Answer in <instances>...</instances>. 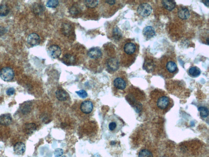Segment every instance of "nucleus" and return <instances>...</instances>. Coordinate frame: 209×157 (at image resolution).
<instances>
[{
	"label": "nucleus",
	"instance_id": "obj_30",
	"mask_svg": "<svg viewBox=\"0 0 209 157\" xmlns=\"http://www.w3.org/2000/svg\"><path fill=\"white\" fill-rule=\"evenodd\" d=\"M59 2L57 0H50L46 3V6L50 8H56L58 5Z\"/></svg>",
	"mask_w": 209,
	"mask_h": 157
},
{
	"label": "nucleus",
	"instance_id": "obj_1",
	"mask_svg": "<svg viewBox=\"0 0 209 157\" xmlns=\"http://www.w3.org/2000/svg\"><path fill=\"white\" fill-rule=\"evenodd\" d=\"M150 107L159 115H163L169 111L173 106L172 100L164 92L155 91L151 95Z\"/></svg>",
	"mask_w": 209,
	"mask_h": 157
},
{
	"label": "nucleus",
	"instance_id": "obj_35",
	"mask_svg": "<svg viewBox=\"0 0 209 157\" xmlns=\"http://www.w3.org/2000/svg\"><path fill=\"white\" fill-rule=\"evenodd\" d=\"M105 2L108 4L110 5H114L116 1H112V0H111V1L108 0V1H105Z\"/></svg>",
	"mask_w": 209,
	"mask_h": 157
},
{
	"label": "nucleus",
	"instance_id": "obj_38",
	"mask_svg": "<svg viewBox=\"0 0 209 157\" xmlns=\"http://www.w3.org/2000/svg\"></svg>",
	"mask_w": 209,
	"mask_h": 157
},
{
	"label": "nucleus",
	"instance_id": "obj_33",
	"mask_svg": "<svg viewBox=\"0 0 209 157\" xmlns=\"http://www.w3.org/2000/svg\"><path fill=\"white\" fill-rule=\"evenodd\" d=\"M63 154V150L61 149H57L54 152V155L56 157L61 156Z\"/></svg>",
	"mask_w": 209,
	"mask_h": 157
},
{
	"label": "nucleus",
	"instance_id": "obj_32",
	"mask_svg": "<svg viewBox=\"0 0 209 157\" xmlns=\"http://www.w3.org/2000/svg\"><path fill=\"white\" fill-rule=\"evenodd\" d=\"M79 97L83 99L85 98L87 96V93L85 90H81L76 92Z\"/></svg>",
	"mask_w": 209,
	"mask_h": 157
},
{
	"label": "nucleus",
	"instance_id": "obj_19",
	"mask_svg": "<svg viewBox=\"0 0 209 157\" xmlns=\"http://www.w3.org/2000/svg\"><path fill=\"white\" fill-rule=\"evenodd\" d=\"M56 98L60 101H65L67 99V93L62 89H59L56 93Z\"/></svg>",
	"mask_w": 209,
	"mask_h": 157
},
{
	"label": "nucleus",
	"instance_id": "obj_2",
	"mask_svg": "<svg viewBox=\"0 0 209 157\" xmlns=\"http://www.w3.org/2000/svg\"><path fill=\"white\" fill-rule=\"evenodd\" d=\"M123 126V122L119 118L114 117L109 121L108 129L111 132L117 133L121 129Z\"/></svg>",
	"mask_w": 209,
	"mask_h": 157
},
{
	"label": "nucleus",
	"instance_id": "obj_31",
	"mask_svg": "<svg viewBox=\"0 0 209 157\" xmlns=\"http://www.w3.org/2000/svg\"><path fill=\"white\" fill-rule=\"evenodd\" d=\"M63 33L65 35H68L71 32V27L70 25L68 24H64L63 26Z\"/></svg>",
	"mask_w": 209,
	"mask_h": 157
},
{
	"label": "nucleus",
	"instance_id": "obj_16",
	"mask_svg": "<svg viewBox=\"0 0 209 157\" xmlns=\"http://www.w3.org/2000/svg\"><path fill=\"white\" fill-rule=\"evenodd\" d=\"M32 104L30 102H25L20 105V109L23 114H26L30 112Z\"/></svg>",
	"mask_w": 209,
	"mask_h": 157
},
{
	"label": "nucleus",
	"instance_id": "obj_34",
	"mask_svg": "<svg viewBox=\"0 0 209 157\" xmlns=\"http://www.w3.org/2000/svg\"><path fill=\"white\" fill-rule=\"evenodd\" d=\"M15 92V89L14 88H10L7 89V91H6V94L7 95L11 96L14 94Z\"/></svg>",
	"mask_w": 209,
	"mask_h": 157
},
{
	"label": "nucleus",
	"instance_id": "obj_29",
	"mask_svg": "<svg viewBox=\"0 0 209 157\" xmlns=\"http://www.w3.org/2000/svg\"><path fill=\"white\" fill-rule=\"evenodd\" d=\"M81 11V8L79 6L77 5H75L70 9V12L73 15H76L80 13Z\"/></svg>",
	"mask_w": 209,
	"mask_h": 157
},
{
	"label": "nucleus",
	"instance_id": "obj_5",
	"mask_svg": "<svg viewBox=\"0 0 209 157\" xmlns=\"http://www.w3.org/2000/svg\"><path fill=\"white\" fill-rule=\"evenodd\" d=\"M94 108L93 103L90 100H85L81 103L80 109L82 113L86 115L90 114Z\"/></svg>",
	"mask_w": 209,
	"mask_h": 157
},
{
	"label": "nucleus",
	"instance_id": "obj_18",
	"mask_svg": "<svg viewBox=\"0 0 209 157\" xmlns=\"http://www.w3.org/2000/svg\"><path fill=\"white\" fill-rule=\"evenodd\" d=\"M45 8L44 6L39 3L34 4L32 7V10L34 13L37 15H40L43 13L45 11Z\"/></svg>",
	"mask_w": 209,
	"mask_h": 157
},
{
	"label": "nucleus",
	"instance_id": "obj_23",
	"mask_svg": "<svg viewBox=\"0 0 209 157\" xmlns=\"http://www.w3.org/2000/svg\"><path fill=\"white\" fill-rule=\"evenodd\" d=\"M201 70L196 67H192L189 70V73L192 77H197L201 74Z\"/></svg>",
	"mask_w": 209,
	"mask_h": 157
},
{
	"label": "nucleus",
	"instance_id": "obj_21",
	"mask_svg": "<svg viewBox=\"0 0 209 157\" xmlns=\"http://www.w3.org/2000/svg\"><path fill=\"white\" fill-rule=\"evenodd\" d=\"M36 130V126L34 123H29L25 126L24 131L28 134H31L33 133Z\"/></svg>",
	"mask_w": 209,
	"mask_h": 157
},
{
	"label": "nucleus",
	"instance_id": "obj_3",
	"mask_svg": "<svg viewBox=\"0 0 209 157\" xmlns=\"http://www.w3.org/2000/svg\"><path fill=\"white\" fill-rule=\"evenodd\" d=\"M0 76L4 81H11L14 78V72L10 68H3L0 72Z\"/></svg>",
	"mask_w": 209,
	"mask_h": 157
},
{
	"label": "nucleus",
	"instance_id": "obj_37",
	"mask_svg": "<svg viewBox=\"0 0 209 157\" xmlns=\"http://www.w3.org/2000/svg\"><path fill=\"white\" fill-rule=\"evenodd\" d=\"M62 157H66L65 156H62Z\"/></svg>",
	"mask_w": 209,
	"mask_h": 157
},
{
	"label": "nucleus",
	"instance_id": "obj_24",
	"mask_svg": "<svg viewBox=\"0 0 209 157\" xmlns=\"http://www.w3.org/2000/svg\"><path fill=\"white\" fill-rule=\"evenodd\" d=\"M84 4L87 7L93 8L97 7L99 4V1L97 0H85L84 1Z\"/></svg>",
	"mask_w": 209,
	"mask_h": 157
},
{
	"label": "nucleus",
	"instance_id": "obj_25",
	"mask_svg": "<svg viewBox=\"0 0 209 157\" xmlns=\"http://www.w3.org/2000/svg\"><path fill=\"white\" fill-rule=\"evenodd\" d=\"M9 9L6 5L2 4L0 5V16H7L9 13Z\"/></svg>",
	"mask_w": 209,
	"mask_h": 157
},
{
	"label": "nucleus",
	"instance_id": "obj_22",
	"mask_svg": "<svg viewBox=\"0 0 209 157\" xmlns=\"http://www.w3.org/2000/svg\"><path fill=\"white\" fill-rule=\"evenodd\" d=\"M166 68L167 71L171 73L176 72L177 68L176 63L172 61H169L167 63Z\"/></svg>",
	"mask_w": 209,
	"mask_h": 157
},
{
	"label": "nucleus",
	"instance_id": "obj_7",
	"mask_svg": "<svg viewBox=\"0 0 209 157\" xmlns=\"http://www.w3.org/2000/svg\"><path fill=\"white\" fill-rule=\"evenodd\" d=\"M40 39L38 35L36 33L31 34L28 38V43L32 47L36 46L40 44Z\"/></svg>",
	"mask_w": 209,
	"mask_h": 157
},
{
	"label": "nucleus",
	"instance_id": "obj_11",
	"mask_svg": "<svg viewBox=\"0 0 209 157\" xmlns=\"http://www.w3.org/2000/svg\"><path fill=\"white\" fill-rule=\"evenodd\" d=\"M13 150L17 155L23 154L26 151V145L22 142H18L13 147Z\"/></svg>",
	"mask_w": 209,
	"mask_h": 157
},
{
	"label": "nucleus",
	"instance_id": "obj_8",
	"mask_svg": "<svg viewBox=\"0 0 209 157\" xmlns=\"http://www.w3.org/2000/svg\"><path fill=\"white\" fill-rule=\"evenodd\" d=\"M114 86L118 90L123 91L127 87V82L126 80L121 77H117L113 81Z\"/></svg>",
	"mask_w": 209,
	"mask_h": 157
},
{
	"label": "nucleus",
	"instance_id": "obj_36",
	"mask_svg": "<svg viewBox=\"0 0 209 157\" xmlns=\"http://www.w3.org/2000/svg\"><path fill=\"white\" fill-rule=\"evenodd\" d=\"M202 2L204 3V4L206 5L207 7L209 6V1H208V0H207V1H202Z\"/></svg>",
	"mask_w": 209,
	"mask_h": 157
},
{
	"label": "nucleus",
	"instance_id": "obj_9",
	"mask_svg": "<svg viewBox=\"0 0 209 157\" xmlns=\"http://www.w3.org/2000/svg\"><path fill=\"white\" fill-rule=\"evenodd\" d=\"M108 67L111 70L115 71L117 70L119 67V62L117 59L112 58L109 59L107 63Z\"/></svg>",
	"mask_w": 209,
	"mask_h": 157
},
{
	"label": "nucleus",
	"instance_id": "obj_12",
	"mask_svg": "<svg viewBox=\"0 0 209 157\" xmlns=\"http://www.w3.org/2000/svg\"><path fill=\"white\" fill-rule=\"evenodd\" d=\"M12 122V117L9 114H4L0 116V124L4 126H8Z\"/></svg>",
	"mask_w": 209,
	"mask_h": 157
},
{
	"label": "nucleus",
	"instance_id": "obj_15",
	"mask_svg": "<svg viewBox=\"0 0 209 157\" xmlns=\"http://www.w3.org/2000/svg\"><path fill=\"white\" fill-rule=\"evenodd\" d=\"M136 50V46L134 43H128L125 44L124 47V52L127 55H130L134 54Z\"/></svg>",
	"mask_w": 209,
	"mask_h": 157
},
{
	"label": "nucleus",
	"instance_id": "obj_20",
	"mask_svg": "<svg viewBox=\"0 0 209 157\" xmlns=\"http://www.w3.org/2000/svg\"><path fill=\"white\" fill-rule=\"evenodd\" d=\"M163 7L169 11L173 10L176 7V3L174 1L165 0L162 2Z\"/></svg>",
	"mask_w": 209,
	"mask_h": 157
},
{
	"label": "nucleus",
	"instance_id": "obj_27",
	"mask_svg": "<svg viewBox=\"0 0 209 157\" xmlns=\"http://www.w3.org/2000/svg\"><path fill=\"white\" fill-rule=\"evenodd\" d=\"M113 37L116 40H119L122 37L120 30L118 28H115L113 30Z\"/></svg>",
	"mask_w": 209,
	"mask_h": 157
},
{
	"label": "nucleus",
	"instance_id": "obj_10",
	"mask_svg": "<svg viewBox=\"0 0 209 157\" xmlns=\"http://www.w3.org/2000/svg\"><path fill=\"white\" fill-rule=\"evenodd\" d=\"M87 55L89 58L92 59H98L101 57L102 54L100 49L97 47H94L89 50Z\"/></svg>",
	"mask_w": 209,
	"mask_h": 157
},
{
	"label": "nucleus",
	"instance_id": "obj_28",
	"mask_svg": "<svg viewBox=\"0 0 209 157\" xmlns=\"http://www.w3.org/2000/svg\"><path fill=\"white\" fill-rule=\"evenodd\" d=\"M198 110L200 111V115L201 118H206L208 116V110L207 108L201 106L198 108Z\"/></svg>",
	"mask_w": 209,
	"mask_h": 157
},
{
	"label": "nucleus",
	"instance_id": "obj_26",
	"mask_svg": "<svg viewBox=\"0 0 209 157\" xmlns=\"http://www.w3.org/2000/svg\"><path fill=\"white\" fill-rule=\"evenodd\" d=\"M138 157H153V156L150 150L144 149L140 151Z\"/></svg>",
	"mask_w": 209,
	"mask_h": 157
},
{
	"label": "nucleus",
	"instance_id": "obj_13",
	"mask_svg": "<svg viewBox=\"0 0 209 157\" xmlns=\"http://www.w3.org/2000/svg\"><path fill=\"white\" fill-rule=\"evenodd\" d=\"M62 62L67 66H72L76 62V58L73 55L66 54L62 60Z\"/></svg>",
	"mask_w": 209,
	"mask_h": 157
},
{
	"label": "nucleus",
	"instance_id": "obj_6",
	"mask_svg": "<svg viewBox=\"0 0 209 157\" xmlns=\"http://www.w3.org/2000/svg\"><path fill=\"white\" fill-rule=\"evenodd\" d=\"M48 52L51 58L52 59H57L59 58L61 55V50L59 46L54 45L49 47Z\"/></svg>",
	"mask_w": 209,
	"mask_h": 157
},
{
	"label": "nucleus",
	"instance_id": "obj_4",
	"mask_svg": "<svg viewBox=\"0 0 209 157\" xmlns=\"http://www.w3.org/2000/svg\"><path fill=\"white\" fill-rule=\"evenodd\" d=\"M151 5L147 3H143L138 6L137 12L140 15L145 17L149 16L152 12Z\"/></svg>",
	"mask_w": 209,
	"mask_h": 157
},
{
	"label": "nucleus",
	"instance_id": "obj_14",
	"mask_svg": "<svg viewBox=\"0 0 209 157\" xmlns=\"http://www.w3.org/2000/svg\"><path fill=\"white\" fill-rule=\"evenodd\" d=\"M143 34L144 36L149 39L153 37L155 35L156 32L153 27L148 26L145 27L143 29Z\"/></svg>",
	"mask_w": 209,
	"mask_h": 157
},
{
	"label": "nucleus",
	"instance_id": "obj_17",
	"mask_svg": "<svg viewBox=\"0 0 209 157\" xmlns=\"http://www.w3.org/2000/svg\"><path fill=\"white\" fill-rule=\"evenodd\" d=\"M178 14L179 17L183 20L187 19L190 16L189 11L185 7L180 8L178 10Z\"/></svg>",
	"mask_w": 209,
	"mask_h": 157
}]
</instances>
